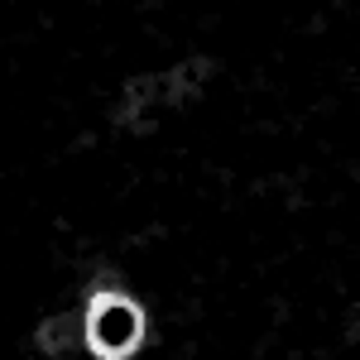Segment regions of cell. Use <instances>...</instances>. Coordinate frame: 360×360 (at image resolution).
I'll return each mask as SVG.
<instances>
[{
    "label": "cell",
    "mask_w": 360,
    "mask_h": 360,
    "mask_svg": "<svg viewBox=\"0 0 360 360\" xmlns=\"http://www.w3.org/2000/svg\"><path fill=\"white\" fill-rule=\"evenodd\" d=\"M86 346L101 360H125L139 351L144 341V312H139L120 288H101L86 303Z\"/></svg>",
    "instance_id": "1"
},
{
    "label": "cell",
    "mask_w": 360,
    "mask_h": 360,
    "mask_svg": "<svg viewBox=\"0 0 360 360\" xmlns=\"http://www.w3.org/2000/svg\"><path fill=\"white\" fill-rule=\"evenodd\" d=\"M207 77H212V63H207V58H188V63H178V68L164 77V101H188V96H197Z\"/></svg>",
    "instance_id": "2"
},
{
    "label": "cell",
    "mask_w": 360,
    "mask_h": 360,
    "mask_svg": "<svg viewBox=\"0 0 360 360\" xmlns=\"http://www.w3.org/2000/svg\"><path fill=\"white\" fill-rule=\"evenodd\" d=\"M34 346H39L44 356H63V351L72 346V332H68V322H63V317H49V322H39V336H34Z\"/></svg>",
    "instance_id": "3"
}]
</instances>
